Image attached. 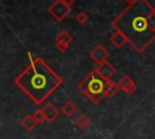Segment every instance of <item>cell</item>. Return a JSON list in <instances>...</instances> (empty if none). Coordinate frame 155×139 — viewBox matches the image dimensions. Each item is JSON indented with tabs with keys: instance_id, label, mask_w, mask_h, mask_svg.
Masks as SVG:
<instances>
[{
	"instance_id": "3",
	"label": "cell",
	"mask_w": 155,
	"mask_h": 139,
	"mask_svg": "<svg viewBox=\"0 0 155 139\" xmlns=\"http://www.w3.org/2000/svg\"><path fill=\"white\" fill-rule=\"evenodd\" d=\"M87 89L93 95L102 94L103 91H104V82L102 81V79H99L97 76H92L91 80L87 83Z\"/></svg>"
},
{
	"instance_id": "1",
	"label": "cell",
	"mask_w": 155,
	"mask_h": 139,
	"mask_svg": "<svg viewBox=\"0 0 155 139\" xmlns=\"http://www.w3.org/2000/svg\"><path fill=\"white\" fill-rule=\"evenodd\" d=\"M153 11L144 0H136L117 18L115 25L137 48L147 46L155 36V28L150 21Z\"/></svg>"
},
{
	"instance_id": "2",
	"label": "cell",
	"mask_w": 155,
	"mask_h": 139,
	"mask_svg": "<svg viewBox=\"0 0 155 139\" xmlns=\"http://www.w3.org/2000/svg\"><path fill=\"white\" fill-rule=\"evenodd\" d=\"M25 80L33 93H42L50 85L51 74L44 65L38 64L27 73Z\"/></svg>"
}]
</instances>
